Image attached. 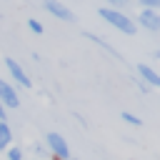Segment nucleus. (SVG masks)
<instances>
[{
    "instance_id": "nucleus-1",
    "label": "nucleus",
    "mask_w": 160,
    "mask_h": 160,
    "mask_svg": "<svg viewBox=\"0 0 160 160\" xmlns=\"http://www.w3.org/2000/svg\"><path fill=\"white\" fill-rule=\"evenodd\" d=\"M100 18H102V20H108L112 28H118V30H120V32H125V35H132V32H135V22H132L128 15H122L120 10L100 8Z\"/></svg>"
},
{
    "instance_id": "nucleus-2",
    "label": "nucleus",
    "mask_w": 160,
    "mask_h": 160,
    "mask_svg": "<svg viewBox=\"0 0 160 160\" xmlns=\"http://www.w3.org/2000/svg\"><path fill=\"white\" fill-rule=\"evenodd\" d=\"M48 145H50V150H52L60 160H68V158H70L68 142L62 140V135H60V132H50V135H48Z\"/></svg>"
},
{
    "instance_id": "nucleus-3",
    "label": "nucleus",
    "mask_w": 160,
    "mask_h": 160,
    "mask_svg": "<svg viewBox=\"0 0 160 160\" xmlns=\"http://www.w3.org/2000/svg\"><path fill=\"white\" fill-rule=\"evenodd\" d=\"M45 10H48V12H52L55 18L65 20V22H72V12H70L62 2H58V0H45Z\"/></svg>"
},
{
    "instance_id": "nucleus-4",
    "label": "nucleus",
    "mask_w": 160,
    "mask_h": 160,
    "mask_svg": "<svg viewBox=\"0 0 160 160\" xmlns=\"http://www.w3.org/2000/svg\"><path fill=\"white\" fill-rule=\"evenodd\" d=\"M0 102L5 105V108H18V92L5 82V80H0Z\"/></svg>"
},
{
    "instance_id": "nucleus-5",
    "label": "nucleus",
    "mask_w": 160,
    "mask_h": 160,
    "mask_svg": "<svg viewBox=\"0 0 160 160\" xmlns=\"http://www.w3.org/2000/svg\"><path fill=\"white\" fill-rule=\"evenodd\" d=\"M5 65H8V70L12 72V78H15L22 88H30V78H28V72H25V70H22V68L12 60V58H5Z\"/></svg>"
},
{
    "instance_id": "nucleus-6",
    "label": "nucleus",
    "mask_w": 160,
    "mask_h": 160,
    "mask_svg": "<svg viewBox=\"0 0 160 160\" xmlns=\"http://www.w3.org/2000/svg\"><path fill=\"white\" fill-rule=\"evenodd\" d=\"M140 25L155 32V30H160V15L155 10H142L140 12Z\"/></svg>"
},
{
    "instance_id": "nucleus-7",
    "label": "nucleus",
    "mask_w": 160,
    "mask_h": 160,
    "mask_svg": "<svg viewBox=\"0 0 160 160\" xmlns=\"http://www.w3.org/2000/svg\"><path fill=\"white\" fill-rule=\"evenodd\" d=\"M138 72H140V78H145L150 85H155V88H160V75L150 68V65H138Z\"/></svg>"
},
{
    "instance_id": "nucleus-8",
    "label": "nucleus",
    "mask_w": 160,
    "mask_h": 160,
    "mask_svg": "<svg viewBox=\"0 0 160 160\" xmlns=\"http://www.w3.org/2000/svg\"><path fill=\"white\" fill-rule=\"evenodd\" d=\"M12 140V132H10V125L8 122H0V150H5Z\"/></svg>"
},
{
    "instance_id": "nucleus-9",
    "label": "nucleus",
    "mask_w": 160,
    "mask_h": 160,
    "mask_svg": "<svg viewBox=\"0 0 160 160\" xmlns=\"http://www.w3.org/2000/svg\"><path fill=\"white\" fill-rule=\"evenodd\" d=\"M28 28H30V30H32V32H38V35H40V32H42V25H40V22H38V20H28Z\"/></svg>"
},
{
    "instance_id": "nucleus-10",
    "label": "nucleus",
    "mask_w": 160,
    "mask_h": 160,
    "mask_svg": "<svg viewBox=\"0 0 160 160\" xmlns=\"http://www.w3.org/2000/svg\"><path fill=\"white\" fill-rule=\"evenodd\" d=\"M122 120H128L130 125H140V118H135L132 112H122Z\"/></svg>"
},
{
    "instance_id": "nucleus-11",
    "label": "nucleus",
    "mask_w": 160,
    "mask_h": 160,
    "mask_svg": "<svg viewBox=\"0 0 160 160\" xmlns=\"http://www.w3.org/2000/svg\"><path fill=\"white\" fill-rule=\"evenodd\" d=\"M8 158H10V160H22V152H20V148H10Z\"/></svg>"
},
{
    "instance_id": "nucleus-12",
    "label": "nucleus",
    "mask_w": 160,
    "mask_h": 160,
    "mask_svg": "<svg viewBox=\"0 0 160 160\" xmlns=\"http://www.w3.org/2000/svg\"><path fill=\"white\" fill-rule=\"evenodd\" d=\"M140 2H142L148 10H150V8H160V0H140Z\"/></svg>"
},
{
    "instance_id": "nucleus-13",
    "label": "nucleus",
    "mask_w": 160,
    "mask_h": 160,
    "mask_svg": "<svg viewBox=\"0 0 160 160\" xmlns=\"http://www.w3.org/2000/svg\"><path fill=\"white\" fill-rule=\"evenodd\" d=\"M0 122H5V105L0 102Z\"/></svg>"
},
{
    "instance_id": "nucleus-14",
    "label": "nucleus",
    "mask_w": 160,
    "mask_h": 160,
    "mask_svg": "<svg viewBox=\"0 0 160 160\" xmlns=\"http://www.w3.org/2000/svg\"><path fill=\"white\" fill-rule=\"evenodd\" d=\"M112 2H125V0H112Z\"/></svg>"
}]
</instances>
